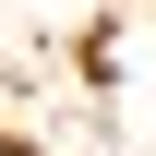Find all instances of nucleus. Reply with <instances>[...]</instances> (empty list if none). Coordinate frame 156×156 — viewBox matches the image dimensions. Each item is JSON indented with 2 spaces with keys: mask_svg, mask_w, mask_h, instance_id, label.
Listing matches in <instances>:
<instances>
[{
  "mask_svg": "<svg viewBox=\"0 0 156 156\" xmlns=\"http://www.w3.org/2000/svg\"><path fill=\"white\" fill-rule=\"evenodd\" d=\"M0 156H12V144H0Z\"/></svg>",
  "mask_w": 156,
  "mask_h": 156,
  "instance_id": "1",
  "label": "nucleus"
}]
</instances>
